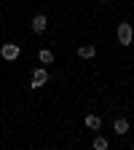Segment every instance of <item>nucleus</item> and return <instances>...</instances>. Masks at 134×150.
Here are the masks:
<instances>
[{
  "label": "nucleus",
  "mask_w": 134,
  "mask_h": 150,
  "mask_svg": "<svg viewBox=\"0 0 134 150\" xmlns=\"http://www.w3.org/2000/svg\"><path fill=\"white\" fill-rule=\"evenodd\" d=\"M48 83V70L46 67H35L32 70V78H30V88H40Z\"/></svg>",
  "instance_id": "obj_1"
},
{
  "label": "nucleus",
  "mask_w": 134,
  "mask_h": 150,
  "mask_svg": "<svg viewBox=\"0 0 134 150\" xmlns=\"http://www.w3.org/2000/svg\"><path fill=\"white\" fill-rule=\"evenodd\" d=\"M116 35H118V43H121V46H131V40H134V32H131V24H126V22H121V24H118Z\"/></svg>",
  "instance_id": "obj_2"
},
{
  "label": "nucleus",
  "mask_w": 134,
  "mask_h": 150,
  "mask_svg": "<svg viewBox=\"0 0 134 150\" xmlns=\"http://www.w3.org/2000/svg\"><path fill=\"white\" fill-rule=\"evenodd\" d=\"M19 54H22V48H19L16 43H3V46H0V56H3L6 62H13V59H19Z\"/></svg>",
  "instance_id": "obj_3"
},
{
  "label": "nucleus",
  "mask_w": 134,
  "mask_h": 150,
  "mask_svg": "<svg viewBox=\"0 0 134 150\" xmlns=\"http://www.w3.org/2000/svg\"><path fill=\"white\" fill-rule=\"evenodd\" d=\"M30 27H32L35 35H40V32H46V27H48V19H46L43 13H38V16L32 19V24H30Z\"/></svg>",
  "instance_id": "obj_4"
},
{
  "label": "nucleus",
  "mask_w": 134,
  "mask_h": 150,
  "mask_svg": "<svg viewBox=\"0 0 134 150\" xmlns=\"http://www.w3.org/2000/svg\"><path fill=\"white\" fill-rule=\"evenodd\" d=\"M94 54H97V46H81L78 48V56H81V59H94Z\"/></svg>",
  "instance_id": "obj_5"
},
{
  "label": "nucleus",
  "mask_w": 134,
  "mask_h": 150,
  "mask_svg": "<svg viewBox=\"0 0 134 150\" xmlns=\"http://www.w3.org/2000/svg\"><path fill=\"white\" fill-rule=\"evenodd\" d=\"M113 129H116V134H126V131H129V121L126 118H116V123H113Z\"/></svg>",
  "instance_id": "obj_6"
},
{
  "label": "nucleus",
  "mask_w": 134,
  "mask_h": 150,
  "mask_svg": "<svg viewBox=\"0 0 134 150\" xmlns=\"http://www.w3.org/2000/svg\"><path fill=\"white\" fill-rule=\"evenodd\" d=\"M38 59H40V64H51V62H54V51H48V48H40Z\"/></svg>",
  "instance_id": "obj_7"
},
{
  "label": "nucleus",
  "mask_w": 134,
  "mask_h": 150,
  "mask_svg": "<svg viewBox=\"0 0 134 150\" xmlns=\"http://www.w3.org/2000/svg\"><path fill=\"white\" fill-rule=\"evenodd\" d=\"M86 126H89L91 131H97V129H102V121H99V115H86Z\"/></svg>",
  "instance_id": "obj_8"
},
{
  "label": "nucleus",
  "mask_w": 134,
  "mask_h": 150,
  "mask_svg": "<svg viewBox=\"0 0 134 150\" xmlns=\"http://www.w3.org/2000/svg\"><path fill=\"white\" fill-rule=\"evenodd\" d=\"M107 147H110V142L105 137H97V139H94V150H107Z\"/></svg>",
  "instance_id": "obj_9"
},
{
  "label": "nucleus",
  "mask_w": 134,
  "mask_h": 150,
  "mask_svg": "<svg viewBox=\"0 0 134 150\" xmlns=\"http://www.w3.org/2000/svg\"><path fill=\"white\" fill-rule=\"evenodd\" d=\"M102 3H107V0H102Z\"/></svg>",
  "instance_id": "obj_10"
}]
</instances>
